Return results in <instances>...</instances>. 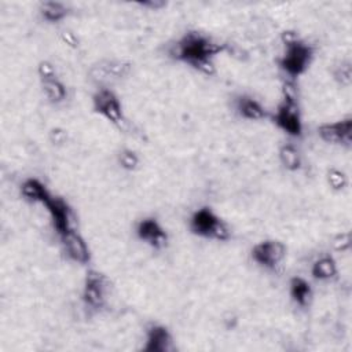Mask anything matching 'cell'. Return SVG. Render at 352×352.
<instances>
[{
	"label": "cell",
	"mask_w": 352,
	"mask_h": 352,
	"mask_svg": "<svg viewBox=\"0 0 352 352\" xmlns=\"http://www.w3.org/2000/svg\"><path fill=\"white\" fill-rule=\"evenodd\" d=\"M224 51V45L214 41L208 34L187 32L173 45L170 54L180 62L205 73L214 72V58Z\"/></svg>",
	"instance_id": "cell-1"
},
{
	"label": "cell",
	"mask_w": 352,
	"mask_h": 352,
	"mask_svg": "<svg viewBox=\"0 0 352 352\" xmlns=\"http://www.w3.org/2000/svg\"><path fill=\"white\" fill-rule=\"evenodd\" d=\"M314 58L312 47L294 34L287 33L283 38V54L279 59V66L290 80L302 76Z\"/></svg>",
	"instance_id": "cell-2"
},
{
	"label": "cell",
	"mask_w": 352,
	"mask_h": 352,
	"mask_svg": "<svg viewBox=\"0 0 352 352\" xmlns=\"http://www.w3.org/2000/svg\"><path fill=\"white\" fill-rule=\"evenodd\" d=\"M271 118L274 124L286 135L293 138H300L302 135L301 110L292 88L285 87L283 96Z\"/></svg>",
	"instance_id": "cell-3"
},
{
	"label": "cell",
	"mask_w": 352,
	"mask_h": 352,
	"mask_svg": "<svg viewBox=\"0 0 352 352\" xmlns=\"http://www.w3.org/2000/svg\"><path fill=\"white\" fill-rule=\"evenodd\" d=\"M188 227L192 234L214 241H228L231 236L230 226L210 208L197 209L191 217Z\"/></svg>",
	"instance_id": "cell-4"
},
{
	"label": "cell",
	"mask_w": 352,
	"mask_h": 352,
	"mask_svg": "<svg viewBox=\"0 0 352 352\" xmlns=\"http://www.w3.org/2000/svg\"><path fill=\"white\" fill-rule=\"evenodd\" d=\"M109 293V280L107 278L96 270H89L85 274L81 298L85 307L91 309H100L104 307Z\"/></svg>",
	"instance_id": "cell-5"
},
{
	"label": "cell",
	"mask_w": 352,
	"mask_h": 352,
	"mask_svg": "<svg viewBox=\"0 0 352 352\" xmlns=\"http://www.w3.org/2000/svg\"><path fill=\"white\" fill-rule=\"evenodd\" d=\"M92 107L99 116L114 125H121L125 122L122 103L118 96L109 88H99L94 94Z\"/></svg>",
	"instance_id": "cell-6"
},
{
	"label": "cell",
	"mask_w": 352,
	"mask_h": 352,
	"mask_svg": "<svg viewBox=\"0 0 352 352\" xmlns=\"http://www.w3.org/2000/svg\"><path fill=\"white\" fill-rule=\"evenodd\" d=\"M287 248L276 239H265L257 242L250 252L252 260L263 268L275 270L286 257Z\"/></svg>",
	"instance_id": "cell-7"
},
{
	"label": "cell",
	"mask_w": 352,
	"mask_h": 352,
	"mask_svg": "<svg viewBox=\"0 0 352 352\" xmlns=\"http://www.w3.org/2000/svg\"><path fill=\"white\" fill-rule=\"evenodd\" d=\"M44 206L51 219V224L59 238L62 235H65L66 232L74 230L73 223H72L70 206L67 205V202L63 198L55 197L52 194V197L44 204Z\"/></svg>",
	"instance_id": "cell-8"
},
{
	"label": "cell",
	"mask_w": 352,
	"mask_h": 352,
	"mask_svg": "<svg viewBox=\"0 0 352 352\" xmlns=\"http://www.w3.org/2000/svg\"><path fill=\"white\" fill-rule=\"evenodd\" d=\"M318 135L322 140L330 144H338L344 147H351L352 143V120L351 117L326 122L319 125Z\"/></svg>",
	"instance_id": "cell-9"
},
{
	"label": "cell",
	"mask_w": 352,
	"mask_h": 352,
	"mask_svg": "<svg viewBox=\"0 0 352 352\" xmlns=\"http://www.w3.org/2000/svg\"><path fill=\"white\" fill-rule=\"evenodd\" d=\"M138 238L154 249H162L168 242V234L155 217H144L136 224Z\"/></svg>",
	"instance_id": "cell-10"
},
{
	"label": "cell",
	"mask_w": 352,
	"mask_h": 352,
	"mask_svg": "<svg viewBox=\"0 0 352 352\" xmlns=\"http://www.w3.org/2000/svg\"><path fill=\"white\" fill-rule=\"evenodd\" d=\"M62 246L66 254L78 264H87L91 260V250L85 242V239L76 230H72L62 235L60 238Z\"/></svg>",
	"instance_id": "cell-11"
},
{
	"label": "cell",
	"mask_w": 352,
	"mask_h": 352,
	"mask_svg": "<svg viewBox=\"0 0 352 352\" xmlns=\"http://www.w3.org/2000/svg\"><path fill=\"white\" fill-rule=\"evenodd\" d=\"M173 348V338L170 331L158 323H153L146 330V342L143 349L146 352H169Z\"/></svg>",
	"instance_id": "cell-12"
},
{
	"label": "cell",
	"mask_w": 352,
	"mask_h": 352,
	"mask_svg": "<svg viewBox=\"0 0 352 352\" xmlns=\"http://www.w3.org/2000/svg\"><path fill=\"white\" fill-rule=\"evenodd\" d=\"M235 109L242 118L249 121H260L270 116L267 109L257 99L249 95H241L235 100Z\"/></svg>",
	"instance_id": "cell-13"
},
{
	"label": "cell",
	"mask_w": 352,
	"mask_h": 352,
	"mask_svg": "<svg viewBox=\"0 0 352 352\" xmlns=\"http://www.w3.org/2000/svg\"><path fill=\"white\" fill-rule=\"evenodd\" d=\"M21 194L28 202L40 204L43 206L52 197V192L47 188V186L36 177H28L22 182Z\"/></svg>",
	"instance_id": "cell-14"
},
{
	"label": "cell",
	"mask_w": 352,
	"mask_h": 352,
	"mask_svg": "<svg viewBox=\"0 0 352 352\" xmlns=\"http://www.w3.org/2000/svg\"><path fill=\"white\" fill-rule=\"evenodd\" d=\"M337 274H338L337 264L330 254H322L312 263L311 275L316 280L327 282V280L334 279L337 276Z\"/></svg>",
	"instance_id": "cell-15"
},
{
	"label": "cell",
	"mask_w": 352,
	"mask_h": 352,
	"mask_svg": "<svg viewBox=\"0 0 352 352\" xmlns=\"http://www.w3.org/2000/svg\"><path fill=\"white\" fill-rule=\"evenodd\" d=\"M40 85H41L43 94L51 103L59 104L66 100V98H67L66 85L58 78L56 74L51 76V77L40 78Z\"/></svg>",
	"instance_id": "cell-16"
},
{
	"label": "cell",
	"mask_w": 352,
	"mask_h": 352,
	"mask_svg": "<svg viewBox=\"0 0 352 352\" xmlns=\"http://www.w3.org/2000/svg\"><path fill=\"white\" fill-rule=\"evenodd\" d=\"M289 294L298 307L305 308L311 302L312 287L302 276H293L289 282Z\"/></svg>",
	"instance_id": "cell-17"
},
{
	"label": "cell",
	"mask_w": 352,
	"mask_h": 352,
	"mask_svg": "<svg viewBox=\"0 0 352 352\" xmlns=\"http://www.w3.org/2000/svg\"><path fill=\"white\" fill-rule=\"evenodd\" d=\"M40 15L50 23H58L69 15V7L62 1H43L40 4Z\"/></svg>",
	"instance_id": "cell-18"
},
{
	"label": "cell",
	"mask_w": 352,
	"mask_h": 352,
	"mask_svg": "<svg viewBox=\"0 0 352 352\" xmlns=\"http://www.w3.org/2000/svg\"><path fill=\"white\" fill-rule=\"evenodd\" d=\"M279 161L285 169L292 172L301 168V154L292 143H286L279 148Z\"/></svg>",
	"instance_id": "cell-19"
},
{
	"label": "cell",
	"mask_w": 352,
	"mask_h": 352,
	"mask_svg": "<svg viewBox=\"0 0 352 352\" xmlns=\"http://www.w3.org/2000/svg\"><path fill=\"white\" fill-rule=\"evenodd\" d=\"M129 63L124 62V60H110L103 66V70L106 72V74L111 76L113 78H121L124 76H126L129 73Z\"/></svg>",
	"instance_id": "cell-20"
},
{
	"label": "cell",
	"mask_w": 352,
	"mask_h": 352,
	"mask_svg": "<svg viewBox=\"0 0 352 352\" xmlns=\"http://www.w3.org/2000/svg\"><path fill=\"white\" fill-rule=\"evenodd\" d=\"M139 155L129 148H125L118 154V164L125 170H135L139 166Z\"/></svg>",
	"instance_id": "cell-21"
},
{
	"label": "cell",
	"mask_w": 352,
	"mask_h": 352,
	"mask_svg": "<svg viewBox=\"0 0 352 352\" xmlns=\"http://www.w3.org/2000/svg\"><path fill=\"white\" fill-rule=\"evenodd\" d=\"M327 182L333 190H342L346 186V176L338 169H330L327 172Z\"/></svg>",
	"instance_id": "cell-22"
},
{
	"label": "cell",
	"mask_w": 352,
	"mask_h": 352,
	"mask_svg": "<svg viewBox=\"0 0 352 352\" xmlns=\"http://www.w3.org/2000/svg\"><path fill=\"white\" fill-rule=\"evenodd\" d=\"M334 77L336 80H338L341 84L344 85H349L351 82V77H352V70H351V65L346 63H341L336 72H334Z\"/></svg>",
	"instance_id": "cell-23"
},
{
	"label": "cell",
	"mask_w": 352,
	"mask_h": 352,
	"mask_svg": "<svg viewBox=\"0 0 352 352\" xmlns=\"http://www.w3.org/2000/svg\"><path fill=\"white\" fill-rule=\"evenodd\" d=\"M349 243H351V239H349V234L348 232H344V234H338L334 241H333V245L334 248L338 250V252H344L349 248Z\"/></svg>",
	"instance_id": "cell-24"
},
{
	"label": "cell",
	"mask_w": 352,
	"mask_h": 352,
	"mask_svg": "<svg viewBox=\"0 0 352 352\" xmlns=\"http://www.w3.org/2000/svg\"><path fill=\"white\" fill-rule=\"evenodd\" d=\"M51 138L54 143H63L66 140V132L62 129H52L51 131Z\"/></svg>",
	"instance_id": "cell-25"
}]
</instances>
